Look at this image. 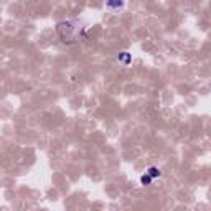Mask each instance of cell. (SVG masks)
Masks as SVG:
<instances>
[{
    "label": "cell",
    "instance_id": "6da1fadb",
    "mask_svg": "<svg viewBox=\"0 0 211 211\" xmlns=\"http://www.w3.org/2000/svg\"><path fill=\"white\" fill-rule=\"evenodd\" d=\"M147 175H149L150 178H154V176H158V175H160V172H158V168H155V167H150L149 172H147Z\"/></svg>",
    "mask_w": 211,
    "mask_h": 211
},
{
    "label": "cell",
    "instance_id": "7a4b0ae2",
    "mask_svg": "<svg viewBox=\"0 0 211 211\" xmlns=\"http://www.w3.org/2000/svg\"><path fill=\"white\" fill-rule=\"evenodd\" d=\"M140 180H142V183H144V185H147V183H150V181H152V178H150L149 175H144Z\"/></svg>",
    "mask_w": 211,
    "mask_h": 211
}]
</instances>
